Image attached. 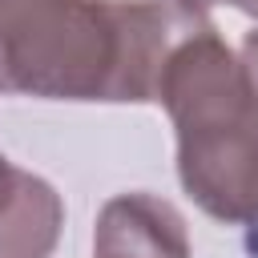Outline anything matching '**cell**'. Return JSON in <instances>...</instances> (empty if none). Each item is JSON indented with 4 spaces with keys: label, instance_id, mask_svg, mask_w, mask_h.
<instances>
[{
    "label": "cell",
    "instance_id": "obj_1",
    "mask_svg": "<svg viewBox=\"0 0 258 258\" xmlns=\"http://www.w3.org/2000/svg\"><path fill=\"white\" fill-rule=\"evenodd\" d=\"M198 20L177 0H0V93L157 101L165 56Z\"/></svg>",
    "mask_w": 258,
    "mask_h": 258
},
{
    "label": "cell",
    "instance_id": "obj_2",
    "mask_svg": "<svg viewBox=\"0 0 258 258\" xmlns=\"http://www.w3.org/2000/svg\"><path fill=\"white\" fill-rule=\"evenodd\" d=\"M157 101L177 133V177L189 202L214 222L254 226L258 85L210 16H202L165 56Z\"/></svg>",
    "mask_w": 258,
    "mask_h": 258
},
{
    "label": "cell",
    "instance_id": "obj_3",
    "mask_svg": "<svg viewBox=\"0 0 258 258\" xmlns=\"http://www.w3.org/2000/svg\"><path fill=\"white\" fill-rule=\"evenodd\" d=\"M93 254H117V258H189L185 222L157 194H145V189L117 194L97 214Z\"/></svg>",
    "mask_w": 258,
    "mask_h": 258
},
{
    "label": "cell",
    "instance_id": "obj_4",
    "mask_svg": "<svg viewBox=\"0 0 258 258\" xmlns=\"http://www.w3.org/2000/svg\"><path fill=\"white\" fill-rule=\"evenodd\" d=\"M60 226V194L0 153V258H48Z\"/></svg>",
    "mask_w": 258,
    "mask_h": 258
},
{
    "label": "cell",
    "instance_id": "obj_5",
    "mask_svg": "<svg viewBox=\"0 0 258 258\" xmlns=\"http://www.w3.org/2000/svg\"><path fill=\"white\" fill-rule=\"evenodd\" d=\"M185 12H194V16H210L214 8H238V12H246V16H254L258 20V0H177Z\"/></svg>",
    "mask_w": 258,
    "mask_h": 258
},
{
    "label": "cell",
    "instance_id": "obj_6",
    "mask_svg": "<svg viewBox=\"0 0 258 258\" xmlns=\"http://www.w3.org/2000/svg\"><path fill=\"white\" fill-rule=\"evenodd\" d=\"M242 60H246V69H250V77H254V85H258V24L246 32V40H242Z\"/></svg>",
    "mask_w": 258,
    "mask_h": 258
},
{
    "label": "cell",
    "instance_id": "obj_7",
    "mask_svg": "<svg viewBox=\"0 0 258 258\" xmlns=\"http://www.w3.org/2000/svg\"><path fill=\"white\" fill-rule=\"evenodd\" d=\"M93 258H117V254H93Z\"/></svg>",
    "mask_w": 258,
    "mask_h": 258
}]
</instances>
